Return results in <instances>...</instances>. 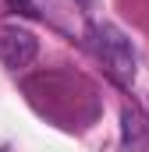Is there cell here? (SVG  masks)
<instances>
[{"label": "cell", "mask_w": 149, "mask_h": 152, "mask_svg": "<svg viewBox=\"0 0 149 152\" xmlns=\"http://www.w3.org/2000/svg\"><path fill=\"white\" fill-rule=\"evenodd\" d=\"M39 42L29 28L21 25H0V64L11 67V71H21L36 60Z\"/></svg>", "instance_id": "cell-2"}, {"label": "cell", "mask_w": 149, "mask_h": 152, "mask_svg": "<svg viewBox=\"0 0 149 152\" xmlns=\"http://www.w3.org/2000/svg\"><path fill=\"white\" fill-rule=\"evenodd\" d=\"M89 46L100 57V64L110 75L114 85L131 88V81H135V50H131L128 36L117 25H110V21H96L89 28Z\"/></svg>", "instance_id": "cell-1"}, {"label": "cell", "mask_w": 149, "mask_h": 152, "mask_svg": "<svg viewBox=\"0 0 149 152\" xmlns=\"http://www.w3.org/2000/svg\"><path fill=\"white\" fill-rule=\"evenodd\" d=\"M121 142L128 152H149V124L142 110H135V106L121 110Z\"/></svg>", "instance_id": "cell-3"}, {"label": "cell", "mask_w": 149, "mask_h": 152, "mask_svg": "<svg viewBox=\"0 0 149 152\" xmlns=\"http://www.w3.org/2000/svg\"><path fill=\"white\" fill-rule=\"evenodd\" d=\"M7 4H11V11H18V14H36L32 0H7Z\"/></svg>", "instance_id": "cell-4"}]
</instances>
